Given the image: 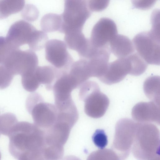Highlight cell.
<instances>
[{
  "label": "cell",
  "instance_id": "6da1fadb",
  "mask_svg": "<svg viewBox=\"0 0 160 160\" xmlns=\"http://www.w3.org/2000/svg\"><path fill=\"white\" fill-rule=\"evenodd\" d=\"M8 137L9 151L17 160L29 152L43 148L45 145L44 131L34 124L26 121L18 122Z\"/></svg>",
  "mask_w": 160,
  "mask_h": 160
},
{
  "label": "cell",
  "instance_id": "7a4b0ae2",
  "mask_svg": "<svg viewBox=\"0 0 160 160\" xmlns=\"http://www.w3.org/2000/svg\"><path fill=\"white\" fill-rule=\"evenodd\" d=\"M137 122L131 148L133 155L138 160H153L159 156V130L152 123Z\"/></svg>",
  "mask_w": 160,
  "mask_h": 160
},
{
  "label": "cell",
  "instance_id": "3957f363",
  "mask_svg": "<svg viewBox=\"0 0 160 160\" xmlns=\"http://www.w3.org/2000/svg\"><path fill=\"white\" fill-rule=\"evenodd\" d=\"M91 14L87 1H65L59 32L65 34L82 32L84 24Z\"/></svg>",
  "mask_w": 160,
  "mask_h": 160
},
{
  "label": "cell",
  "instance_id": "277c9868",
  "mask_svg": "<svg viewBox=\"0 0 160 160\" xmlns=\"http://www.w3.org/2000/svg\"><path fill=\"white\" fill-rule=\"evenodd\" d=\"M79 97L84 102V111L88 116L97 118L105 113L109 104L107 96L101 92L98 84L87 81L80 87Z\"/></svg>",
  "mask_w": 160,
  "mask_h": 160
},
{
  "label": "cell",
  "instance_id": "5b68a950",
  "mask_svg": "<svg viewBox=\"0 0 160 160\" xmlns=\"http://www.w3.org/2000/svg\"><path fill=\"white\" fill-rule=\"evenodd\" d=\"M26 106L34 124L43 130L49 128L57 121L58 112L55 105L45 102L38 93L33 92L28 96Z\"/></svg>",
  "mask_w": 160,
  "mask_h": 160
},
{
  "label": "cell",
  "instance_id": "8992f818",
  "mask_svg": "<svg viewBox=\"0 0 160 160\" xmlns=\"http://www.w3.org/2000/svg\"><path fill=\"white\" fill-rule=\"evenodd\" d=\"M138 122L129 118L119 120L115 126L112 148L120 160L128 156L133 142Z\"/></svg>",
  "mask_w": 160,
  "mask_h": 160
},
{
  "label": "cell",
  "instance_id": "52a82bcc",
  "mask_svg": "<svg viewBox=\"0 0 160 160\" xmlns=\"http://www.w3.org/2000/svg\"><path fill=\"white\" fill-rule=\"evenodd\" d=\"M35 52L30 49L12 50L2 64L14 75L21 76L34 72L38 66Z\"/></svg>",
  "mask_w": 160,
  "mask_h": 160
},
{
  "label": "cell",
  "instance_id": "ba28073f",
  "mask_svg": "<svg viewBox=\"0 0 160 160\" xmlns=\"http://www.w3.org/2000/svg\"><path fill=\"white\" fill-rule=\"evenodd\" d=\"M137 52L148 64L159 65L160 37L151 32L137 34L132 41Z\"/></svg>",
  "mask_w": 160,
  "mask_h": 160
},
{
  "label": "cell",
  "instance_id": "9c48e42d",
  "mask_svg": "<svg viewBox=\"0 0 160 160\" xmlns=\"http://www.w3.org/2000/svg\"><path fill=\"white\" fill-rule=\"evenodd\" d=\"M67 48L64 42L57 39L50 40L45 46L46 59L58 69L68 72L74 61Z\"/></svg>",
  "mask_w": 160,
  "mask_h": 160
},
{
  "label": "cell",
  "instance_id": "30bf717a",
  "mask_svg": "<svg viewBox=\"0 0 160 160\" xmlns=\"http://www.w3.org/2000/svg\"><path fill=\"white\" fill-rule=\"evenodd\" d=\"M38 31L33 26L27 21L19 20L10 26L6 38L13 49H19L20 47L25 44L29 45Z\"/></svg>",
  "mask_w": 160,
  "mask_h": 160
},
{
  "label": "cell",
  "instance_id": "8fae6325",
  "mask_svg": "<svg viewBox=\"0 0 160 160\" xmlns=\"http://www.w3.org/2000/svg\"><path fill=\"white\" fill-rule=\"evenodd\" d=\"M117 33V26L114 21L108 18H102L93 27L89 39L95 47L101 48L109 46Z\"/></svg>",
  "mask_w": 160,
  "mask_h": 160
},
{
  "label": "cell",
  "instance_id": "7c38bea8",
  "mask_svg": "<svg viewBox=\"0 0 160 160\" xmlns=\"http://www.w3.org/2000/svg\"><path fill=\"white\" fill-rule=\"evenodd\" d=\"M131 63L127 57L118 58L109 63L103 75L98 79L108 85L118 83L123 80L128 74H130Z\"/></svg>",
  "mask_w": 160,
  "mask_h": 160
},
{
  "label": "cell",
  "instance_id": "4fadbf2b",
  "mask_svg": "<svg viewBox=\"0 0 160 160\" xmlns=\"http://www.w3.org/2000/svg\"><path fill=\"white\" fill-rule=\"evenodd\" d=\"M131 113L132 118L136 122H153L160 125V104L154 102L137 103L133 108Z\"/></svg>",
  "mask_w": 160,
  "mask_h": 160
},
{
  "label": "cell",
  "instance_id": "5bb4252c",
  "mask_svg": "<svg viewBox=\"0 0 160 160\" xmlns=\"http://www.w3.org/2000/svg\"><path fill=\"white\" fill-rule=\"evenodd\" d=\"M72 127L67 122L57 121L51 127L43 130L45 144L63 146L68 138Z\"/></svg>",
  "mask_w": 160,
  "mask_h": 160
},
{
  "label": "cell",
  "instance_id": "9a60e30c",
  "mask_svg": "<svg viewBox=\"0 0 160 160\" xmlns=\"http://www.w3.org/2000/svg\"><path fill=\"white\" fill-rule=\"evenodd\" d=\"M110 51L118 58H125L134 52L132 42L127 36L117 34L110 42Z\"/></svg>",
  "mask_w": 160,
  "mask_h": 160
},
{
  "label": "cell",
  "instance_id": "2e32d148",
  "mask_svg": "<svg viewBox=\"0 0 160 160\" xmlns=\"http://www.w3.org/2000/svg\"><path fill=\"white\" fill-rule=\"evenodd\" d=\"M61 71L53 66H38L35 73L39 84H45L48 90H52L53 85Z\"/></svg>",
  "mask_w": 160,
  "mask_h": 160
},
{
  "label": "cell",
  "instance_id": "e0dca14e",
  "mask_svg": "<svg viewBox=\"0 0 160 160\" xmlns=\"http://www.w3.org/2000/svg\"><path fill=\"white\" fill-rule=\"evenodd\" d=\"M143 89L147 97L152 101L160 104V77H149L145 81Z\"/></svg>",
  "mask_w": 160,
  "mask_h": 160
},
{
  "label": "cell",
  "instance_id": "ac0fdd59",
  "mask_svg": "<svg viewBox=\"0 0 160 160\" xmlns=\"http://www.w3.org/2000/svg\"><path fill=\"white\" fill-rule=\"evenodd\" d=\"M61 14L48 13L43 16L41 19L40 27L45 32L59 31L62 23Z\"/></svg>",
  "mask_w": 160,
  "mask_h": 160
},
{
  "label": "cell",
  "instance_id": "d6986e66",
  "mask_svg": "<svg viewBox=\"0 0 160 160\" xmlns=\"http://www.w3.org/2000/svg\"><path fill=\"white\" fill-rule=\"evenodd\" d=\"M25 3L23 0H0V19L20 12L24 8Z\"/></svg>",
  "mask_w": 160,
  "mask_h": 160
},
{
  "label": "cell",
  "instance_id": "ffe728a7",
  "mask_svg": "<svg viewBox=\"0 0 160 160\" xmlns=\"http://www.w3.org/2000/svg\"><path fill=\"white\" fill-rule=\"evenodd\" d=\"M88 39L82 32L66 34L64 37V42L67 47L77 52L85 46Z\"/></svg>",
  "mask_w": 160,
  "mask_h": 160
},
{
  "label": "cell",
  "instance_id": "44dd1931",
  "mask_svg": "<svg viewBox=\"0 0 160 160\" xmlns=\"http://www.w3.org/2000/svg\"><path fill=\"white\" fill-rule=\"evenodd\" d=\"M131 64V71L130 75L138 76L146 70L148 64L137 52H134L127 57Z\"/></svg>",
  "mask_w": 160,
  "mask_h": 160
},
{
  "label": "cell",
  "instance_id": "7402d4cb",
  "mask_svg": "<svg viewBox=\"0 0 160 160\" xmlns=\"http://www.w3.org/2000/svg\"><path fill=\"white\" fill-rule=\"evenodd\" d=\"M18 122L16 116L12 113L7 112L0 116V133L8 136L14 125Z\"/></svg>",
  "mask_w": 160,
  "mask_h": 160
},
{
  "label": "cell",
  "instance_id": "603a6c76",
  "mask_svg": "<svg viewBox=\"0 0 160 160\" xmlns=\"http://www.w3.org/2000/svg\"><path fill=\"white\" fill-rule=\"evenodd\" d=\"M63 146L58 145H45L43 152L46 160H60L64 154Z\"/></svg>",
  "mask_w": 160,
  "mask_h": 160
},
{
  "label": "cell",
  "instance_id": "cb8c5ba5",
  "mask_svg": "<svg viewBox=\"0 0 160 160\" xmlns=\"http://www.w3.org/2000/svg\"><path fill=\"white\" fill-rule=\"evenodd\" d=\"M87 160H120L112 149H100L93 152L88 157Z\"/></svg>",
  "mask_w": 160,
  "mask_h": 160
},
{
  "label": "cell",
  "instance_id": "d4e9b609",
  "mask_svg": "<svg viewBox=\"0 0 160 160\" xmlns=\"http://www.w3.org/2000/svg\"><path fill=\"white\" fill-rule=\"evenodd\" d=\"M48 39L46 32L38 30L33 40L28 45L30 49L34 52L42 50L45 47Z\"/></svg>",
  "mask_w": 160,
  "mask_h": 160
},
{
  "label": "cell",
  "instance_id": "484cf974",
  "mask_svg": "<svg viewBox=\"0 0 160 160\" xmlns=\"http://www.w3.org/2000/svg\"><path fill=\"white\" fill-rule=\"evenodd\" d=\"M14 76L4 65L0 64V89H3L8 87Z\"/></svg>",
  "mask_w": 160,
  "mask_h": 160
},
{
  "label": "cell",
  "instance_id": "4316f807",
  "mask_svg": "<svg viewBox=\"0 0 160 160\" xmlns=\"http://www.w3.org/2000/svg\"><path fill=\"white\" fill-rule=\"evenodd\" d=\"M92 139L95 145L100 149H104L108 144L107 136L103 129H97L92 136Z\"/></svg>",
  "mask_w": 160,
  "mask_h": 160
},
{
  "label": "cell",
  "instance_id": "83f0119b",
  "mask_svg": "<svg viewBox=\"0 0 160 160\" xmlns=\"http://www.w3.org/2000/svg\"><path fill=\"white\" fill-rule=\"evenodd\" d=\"M22 12L23 18L31 22L37 20L39 15V11L38 8L31 4L26 5Z\"/></svg>",
  "mask_w": 160,
  "mask_h": 160
},
{
  "label": "cell",
  "instance_id": "f1b7e54d",
  "mask_svg": "<svg viewBox=\"0 0 160 160\" xmlns=\"http://www.w3.org/2000/svg\"><path fill=\"white\" fill-rule=\"evenodd\" d=\"M14 49L8 42L6 37H0V64H2L11 52Z\"/></svg>",
  "mask_w": 160,
  "mask_h": 160
},
{
  "label": "cell",
  "instance_id": "f546056e",
  "mask_svg": "<svg viewBox=\"0 0 160 160\" xmlns=\"http://www.w3.org/2000/svg\"><path fill=\"white\" fill-rule=\"evenodd\" d=\"M109 2V0H90L88 1L87 2L88 8L91 12H98L106 8Z\"/></svg>",
  "mask_w": 160,
  "mask_h": 160
},
{
  "label": "cell",
  "instance_id": "4dcf8cb0",
  "mask_svg": "<svg viewBox=\"0 0 160 160\" xmlns=\"http://www.w3.org/2000/svg\"><path fill=\"white\" fill-rule=\"evenodd\" d=\"M156 0H133L132 3L136 8L143 10L148 9L155 3Z\"/></svg>",
  "mask_w": 160,
  "mask_h": 160
},
{
  "label": "cell",
  "instance_id": "1f68e13d",
  "mask_svg": "<svg viewBox=\"0 0 160 160\" xmlns=\"http://www.w3.org/2000/svg\"><path fill=\"white\" fill-rule=\"evenodd\" d=\"M62 160H81L75 156L69 155L65 157Z\"/></svg>",
  "mask_w": 160,
  "mask_h": 160
},
{
  "label": "cell",
  "instance_id": "d6a6232c",
  "mask_svg": "<svg viewBox=\"0 0 160 160\" xmlns=\"http://www.w3.org/2000/svg\"><path fill=\"white\" fill-rule=\"evenodd\" d=\"M153 160H160V157L158 156L154 158Z\"/></svg>",
  "mask_w": 160,
  "mask_h": 160
},
{
  "label": "cell",
  "instance_id": "836d02e7",
  "mask_svg": "<svg viewBox=\"0 0 160 160\" xmlns=\"http://www.w3.org/2000/svg\"><path fill=\"white\" fill-rule=\"evenodd\" d=\"M1 152H0V160H1Z\"/></svg>",
  "mask_w": 160,
  "mask_h": 160
}]
</instances>
